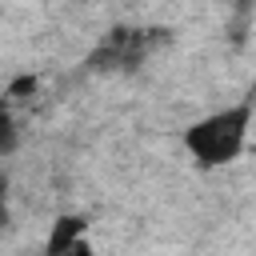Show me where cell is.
Here are the masks:
<instances>
[{
  "label": "cell",
  "mask_w": 256,
  "mask_h": 256,
  "mask_svg": "<svg viewBox=\"0 0 256 256\" xmlns=\"http://www.w3.org/2000/svg\"><path fill=\"white\" fill-rule=\"evenodd\" d=\"M252 100H236V104H224L200 120H192L184 128V152L192 156V164L200 172H216V168H228L232 160L244 156L248 148V136H252Z\"/></svg>",
  "instance_id": "obj_1"
},
{
  "label": "cell",
  "mask_w": 256,
  "mask_h": 256,
  "mask_svg": "<svg viewBox=\"0 0 256 256\" xmlns=\"http://www.w3.org/2000/svg\"><path fill=\"white\" fill-rule=\"evenodd\" d=\"M44 256H100L92 236H88V220L68 212L60 216L52 228H48V240H44Z\"/></svg>",
  "instance_id": "obj_2"
},
{
  "label": "cell",
  "mask_w": 256,
  "mask_h": 256,
  "mask_svg": "<svg viewBox=\"0 0 256 256\" xmlns=\"http://www.w3.org/2000/svg\"><path fill=\"white\" fill-rule=\"evenodd\" d=\"M8 224V192H4V180H0V228Z\"/></svg>",
  "instance_id": "obj_3"
}]
</instances>
